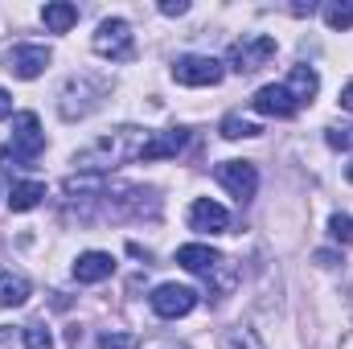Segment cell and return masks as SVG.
Wrapping results in <instances>:
<instances>
[{"label":"cell","mask_w":353,"mask_h":349,"mask_svg":"<svg viewBox=\"0 0 353 349\" xmlns=\"http://www.w3.org/2000/svg\"><path fill=\"white\" fill-rule=\"evenodd\" d=\"M21 341H25V349H54V337H50V329H46L41 321L25 325V329H21Z\"/></svg>","instance_id":"cell-22"},{"label":"cell","mask_w":353,"mask_h":349,"mask_svg":"<svg viewBox=\"0 0 353 349\" xmlns=\"http://www.w3.org/2000/svg\"><path fill=\"white\" fill-rule=\"evenodd\" d=\"M271 58H275V37H267V33H243L230 46V70H239V74H255Z\"/></svg>","instance_id":"cell-6"},{"label":"cell","mask_w":353,"mask_h":349,"mask_svg":"<svg viewBox=\"0 0 353 349\" xmlns=\"http://www.w3.org/2000/svg\"><path fill=\"white\" fill-rule=\"evenodd\" d=\"M41 21H46V29H50V33H70V29L79 25V8H74V4H66V0H54V4H46V8H41Z\"/></svg>","instance_id":"cell-16"},{"label":"cell","mask_w":353,"mask_h":349,"mask_svg":"<svg viewBox=\"0 0 353 349\" xmlns=\"http://www.w3.org/2000/svg\"><path fill=\"white\" fill-rule=\"evenodd\" d=\"M41 197H46V185H41V181H17V185L8 189V210H17V214L37 210Z\"/></svg>","instance_id":"cell-17"},{"label":"cell","mask_w":353,"mask_h":349,"mask_svg":"<svg viewBox=\"0 0 353 349\" xmlns=\"http://www.w3.org/2000/svg\"><path fill=\"white\" fill-rule=\"evenodd\" d=\"M8 115H12V94L0 90V119H8Z\"/></svg>","instance_id":"cell-27"},{"label":"cell","mask_w":353,"mask_h":349,"mask_svg":"<svg viewBox=\"0 0 353 349\" xmlns=\"http://www.w3.org/2000/svg\"><path fill=\"white\" fill-rule=\"evenodd\" d=\"M41 152H46L41 119H37L33 111H17V115H12V148H4L0 157H4V161H21V165H29V161H37Z\"/></svg>","instance_id":"cell-4"},{"label":"cell","mask_w":353,"mask_h":349,"mask_svg":"<svg viewBox=\"0 0 353 349\" xmlns=\"http://www.w3.org/2000/svg\"><path fill=\"white\" fill-rule=\"evenodd\" d=\"M329 235H333L337 243H353V218H345V214H333V218H329Z\"/></svg>","instance_id":"cell-24"},{"label":"cell","mask_w":353,"mask_h":349,"mask_svg":"<svg viewBox=\"0 0 353 349\" xmlns=\"http://www.w3.org/2000/svg\"><path fill=\"white\" fill-rule=\"evenodd\" d=\"M111 271H115V259L107 251H87V255L74 259V279L79 283H103Z\"/></svg>","instance_id":"cell-14"},{"label":"cell","mask_w":353,"mask_h":349,"mask_svg":"<svg viewBox=\"0 0 353 349\" xmlns=\"http://www.w3.org/2000/svg\"><path fill=\"white\" fill-rule=\"evenodd\" d=\"M341 107H345V111H353V83L341 90Z\"/></svg>","instance_id":"cell-28"},{"label":"cell","mask_w":353,"mask_h":349,"mask_svg":"<svg viewBox=\"0 0 353 349\" xmlns=\"http://www.w3.org/2000/svg\"><path fill=\"white\" fill-rule=\"evenodd\" d=\"M148 300H152V312H157V317H165V321L189 317V312L197 308V292H193V288H185V283H161Z\"/></svg>","instance_id":"cell-8"},{"label":"cell","mask_w":353,"mask_h":349,"mask_svg":"<svg viewBox=\"0 0 353 349\" xmlns=\"http://www.w3.org/2000/svg\"><path fill=\"white\" fill-rule=\"evenodd\" d=\"M251 107H255L259 115H271V119H292V115L300 111V103L292 99V90H288V87H279V83H267V87L255 90Z\"/></svg>","instance_id":"cell-11"},{"label":"cell","mask_w":353,"mask_h":349,"mask_svg":"<svg viewBox=\"0 0 353 349\" xmlns=\"http://www.w3.org/2000/svg\"><path fill=\"white\" fill-rule=\"evenodd\" d=\"M189 226L201 230V235H226L230 230V214H226V206H218L210 197H197L189 206Z\"/></svg>","instance_id":"cell-12"},{"label":"cell","mask_w":353,"mask_h":349,"mask_svg":"<svg viewBox=\"0 0 353 349\" xmlns=\"http://www.w3.org/2000/svg\"><path fill=\"white\" fill-rule=\"evenodd\" d=\"M283 87L292 90V99L304 107V103H312V99H316L321 79H316V70H312V66H292V74H288V83H283Z\"/></svg>","instance_id":"cell-15"},{"label":"cell","mask_w":353,"mask_h":349,"mask_svg":"<svg viewBox=\"0 0 353 349\" xmlns=\"http://www.w3.org/2000/svg\"><path fill=\"white\" fill-rule=\"evenodd\" d=\"M90 50L99 58H111V62H132L136 58V37H132V25L123 17H111L94 29L90 37Z\"/></svg>","instance_id":"cell-5"},{"label":"cell","mask_w":353,"mask_h":349,"mask_svg":"<svg viewBox=\"0 0 353 349\" xmlns=\"http://www.w3.org/2000/svg\"><path fill=\"white\" fill-rule=\"evenodd\" d=\"M263 128L255 123V119H247V115H226L222 119V136L226 140H251V136H259Z\"/></svg>","instance_id":"cell-19"},{"label":"cell","mask_w":353,"mask_h":349,"mask_svg":"<svg viewBox=\"0 0 353 349\" xmlns=\"http://www.w3.org/2000/svg\"><path fill=\"white\" fill-rule=\"evenodd\" d=\"M50 58H54V54H50L46 46H12V50L4 54V70H8L12 79H25V83H29V79H37V74L50 66Z\"/></svg>","instance_id":"cell-10"},{"label":"cell","mask_w":353,"mask_h":349,"mask_svg":"<svg viewBox=\"0 0 353 349\" xmlns=\"http://www.w3.org/2000/svg\"><path fill=\"white\" fill-rule=\"evenodd\" d=\"M4 341H8V329H0V346H4Z\"/></svg>","instance_id":"cell-29"},{"label":"cell","mask_w":353,"mask_h":349,"mask_svg":"<svg viewBox=\"0 0 353 349\" xmlns=\"http://www.w3.org/2000/svg\"><path fill=\"white\" fill-rule=\"evenodd\" d=\"M99 349H140V337H136V333H115V329H111V333L99 337Z\"/></svg>","instance_id":"cell-23"},{"label":"cell","mask_w":353,"mask_h":349,"mask_svg":"<svg viewBox=\"0 0 353 349\" xmlns=\"http://www.w3.org/2000/svg\"><path fill=\"white\" fill-rule=\"evenodd\" d=\"M185 140H189V132H185V128L152 132V136H148V144H144V157H140V161H165V157H176V152L185 148Z\"/></svg>","instance_id":"cell-13"},{"label":"cell","mask_w":353,"mask_h":349,"mask_svg":"<svg viewBox=\"0 0 353 349\" xmlns=\"http://www.w3.org/2000/svg\"><path fill=\"white\" fill-rule=\"evenodd\" d=\"M222 349H267V346L259 341L255 329L239 325V329H226V333H222Z\"/></svg>","instance_id":"cell-20"},{"label":"cell","mask_w":353,"mask_h":349,"mask_svg":"<svg viewBox=\"0 0 353 349\" xmlns=\"http://www.w3.org/2000/svg\"><path fill=\"white\" fill-rule=\"evenodd\" d=\"M148 136H152V132H144V128H115V132H107V136L90 140L87 148H79V152H74V165H79V173L103 177L107 169H115V165L140 161V157H144Z\"/></svg>","instance_id":"cell-1"},{"label":"cell","mask_w":353,"mask_h":349,"mask_svg":"<svg viewBox=\"0 0 353 349\" xmlns=\"http://www.w3.org/2000/svg\"><path fill=\"white\" fill-rule=\"evenodd\" d=\"M222 62L210 58V54H185L173 62V79L181 87H218L222 83Z\"/></svg>","instance_id":"cell-7"},{"label":"cell","mask_w":353,"mask_h":349,"mask_svg":"<svg viewBox=\"0 0 353 349\" xmlns=\"http://www.w3.org/2000/svg\"><path fill=\"white\" fill-rule=\"evenodd\" d=\"M176 263H181L185 271L201 275V279H214L218 292H230V288H234V267H230V259L218 255V251L205 247V243H185V247H176Z\"/></svg>","instance_id":"cell-2"},{"label":"cell","mask_w":353,"mask_h":349,"mask_svg":"<svg viewBox=\"0 0 353 349\" xmlns=\"http://www.w3.org/2000/svg\"><path fill=\"white\" fill-rule=\"evenodd\" d=\"M325 25L337 33L353 29V4H325Z\"/></svg>","instance_id":"cell-21"},{"label":"cell","mask_w":353,"mask_h":349,"mask_svg":"<svg viewBox=\"0 0 353 349\" xmlns=\"http://www.w3.org/2000/svg\"><path fill=\"white\" fill-rule=\"evenodd\" d=\"M325 140H329V148H350L353 152V128H329Z\"/></svg>","instance_id":"cell-25"},{"label":"cell","mask_w":353,"mask_h":349,"mask_svg":"<svg viewBox=\"0 0 353 349\" xmlns=\"http://www.w3.org/2000/svg\"><path fill=\"white\" fill-rule=\"evenodd\" d=\"M161 12L165 17H181V12H189V4L185 0H161Z\"/></svg>","instance_id":"cell-26"},{"label":"cell","mask_w":353,"mask_h":349,"mask_svg":"<svg viewBox=\"0 0 353 349\" xmlns=\"http://www.w3.org/2000/svg\"><path fill=\"white\" fill-rule=\"evenodd\" d=\"M214 177H218V185L230 189L239 201H251L255 189H259V169H255L251 161H222V165L214 169Z\"/></svg>","instance_id":"cell-9"},{"label":"cell","mask_w":353,"mask_h":349,"mask_svg":"<svg viewBox=\"0 0 353 349\" xmlns=\"http://www.w3.org/2000/svg\"><path fill=\"white\" fill-rule=\"evenodd\" d=\"M29 300V279L17 271H0V304L4 308H21Z\"/></svg>","instance_id":"cell-18"},{"label":"cell","mask_w":353,"mask_h":349,"mask_svg":"<svg viewBox=\"0 0 353 349\" xmlns=\"http://www.w3.org/2000/svg\"><path fill=\"white\" fill-rule=\"evenodd\" d=\"M107 99V83H99V79H90V74H79V79H70L62 94H58V111H62V119H87L90 111H99V103Z\"/></svg>","instance_id":"cell-3"},{"label":"cell","mask_w":353,"mask_h":349,"mask_svg":"<svg viewBox=\"0 0 353 349\" xmlns=\"http://www.w3.org/2000/svg\"><path fill=\"white\" fill-rule=\"evenodd\" d=\"M345 177H350V181H353V165H345Z\"/></svg>","instance_id":"cell-30"},{"label":"cell","mask_w":353,"mask_h":349,"mask_svg":"<svg viewBox=\"0 0 353 349\" xmlns=\"http://www.w3.org/2000/svg\"><path fill=\"white\" fill-rule=\"evenodd\" d=\"M165 349H185V346H165Z\"/></svg>","instance_id":"cell-31"}]
</instances>
